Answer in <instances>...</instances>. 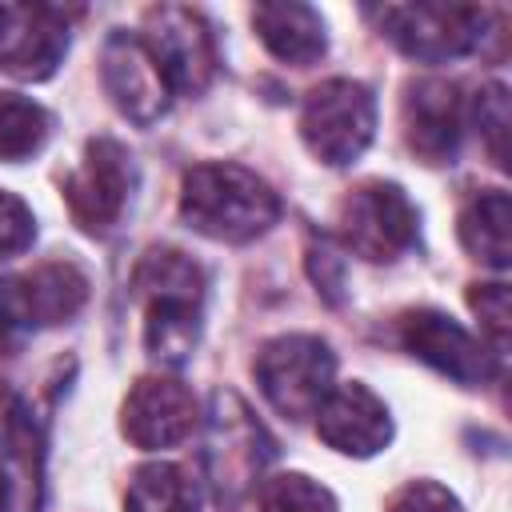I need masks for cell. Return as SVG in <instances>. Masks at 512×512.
Here are the masks:
<instances>
[{
  "mask_svg": "<svg viewBox=\"0 0 512 512\" xmlns=\"http://www.w3.org/2000/svg\"><path fill=\"white\" fill-rule=\"evenodd\" d=\"M180 216L200 236L244 244L276 224L280 196L240 164H196L184 172Z\"/></svg>",
  "mask_w": 512,
  "mask_h": 512,
  "instance_id": "cell-1",
  "label": "cell"
},
{
  "mask_svg": "<svg viewBox=\"0 0 512 512\" xmlns=\"http://www.w3.org/2000/svg\"><path fill=\"white\" fill-rule=\"evenodd\" d=\"M272 460V440L252 408L232 396L216 392L204 432V476L220 504H236L244 492L256 488L264 464Z\"/></svg>",
  "mask_w": 512,
  "mask_h": 512,
  "instance_id": "cell-2",
  "label": "cell"
},
{
  "mask_svg": "<svg viewBox=\"0 0 512 512\" xmlns=\"http://www.w3.org/2000/svg\"><path fill=\"white\" fill-rule=\"evenodd\" d=\"M332 376H336V356L320 336L288 332L268 340L256 356V384L284 420L316 416L320 400L332 392Z\"/></svg>",
  "mask_w": 512,
  "mask_h": 512,
  "instance_id": "cell-3",
  "label": "cell"
},
{
  "mask_svg": "<svg viewBox=\"0 0 512 512\" xmlns=\"http://www.w3.org/2000/svg\"><path fill=\"white\" fill-rule=\"evenodd\" d=\"M376 132V100L356 80H324L304 96L300 136L308 152L332 168L352 164Z\"/></svg>",
  "mask_w": 512,
  "mask_h": 512,
  "instance_id": "cell-4",
  "label": "cell"
},
{
  "mask_svg": "<svg viewBox=\"0 0 512 512\" xmlns=\"http://www.w3.org/2000/svg\"><path fill=\"white\" fill-rule=\"evenodd\" d=\"M376 16L404 56L428 64H444L480 48L488 20V12L476 4H388Z\"/></svg>",
  "mask_w": 512,
  "mask_h": 512,
  "instance_id": "cell-5",
  "label": "cell"
},
{
  "mask_svg": "<svg viewBox=\"0 0 512 512\" xmlns=\"http://www.w3.org/2000/svg\"><path fill=\"white\" fill-rule=\"evenodd\" d=\"M340 236L348 252H356L360 260H372V264L396 260L416 240V208L400 184L368 180L352 188V196L344 200Z\"/></svg>",
  "mask_w": 512,
  "mask_h": 512,
  "instance_id": "cell-6",
  "label": "cell"
},
{
  "mask_svg": "<svg viewBox=\"0 0 512 512\" xmlns=\"http://www.w3.org/2000/svg\"><path fill=\"white\" fill-rule=\"evenodd\" d=\"M140 40L152 52V60L164 72L172 92L196 96L208 88V80L216 72V40L196 8H184V4L152 8Z\"/></svg>",
  "mask_w": 512,
  "mask_h": 512,
  "instance_id": "cell-7",
  "label": "cell"
},
{
  "mask_svg": "<svg viewBox=\"0 0 512 512\" xmlns=\"http://www.w3.org/2000/svg\"><path fill=\"white\" fill-rule=\"evenodd\" d=\"M88 300V280L72 264H40L0 280V336L64 324Z\"/></svg>",
  "mask_w": 512,
  "mask_h": 512,
  "instance_id": "cell-8",
  "label": "cell"
},
{
  "mask_svg": "<svg viewBox=\"0 0 512 512\" xmlns=\"http://www.w3.org/2000/svg\"><path fill=\"white\" fill-rule=\"evenodd\" d=\"M132 188H136V164H132L128 148L112 136H100V140H88L80 168L64 184V196H68V212L80 228L104 232L120 220Z\"/></svg>",
  "mask_w": 512,
  "mask_h": 512,
  "instance_id": "cell-9",
  "label": "cell"
},
{
  "mask_svg": "<svg viewBox=\"0 0 512 512\" xmlns=\"http://www.w3.org/2000/svg\"><path fill=\"white\" fill-rule=\"evenodd\" d=\"M404 348L432 364L436 372L452 376L456 384H488L496 376V352H488L476 336H468L452 316L436 308H412L400 320Z\"/></svg>",
  "mask_w": 512,
  "mask_h": 512,
  "instance_id": "cell-10",
  "label": "cell"
},
{
  "mask_svg": "<svg viewBox=\"0 0 512 512\" xmlns=\"http://www.w3.org/2000/svg\"><path fill=\"white\" fill-rule=\"evenodd\" d=\"M100 76H104V88H108L112 104L136 124L160 120L172 104V88H168L164 72L156 68L152 52L144 48V40L136 32H112L104 40Z\"/></svg>",
  "mask_w": 512,
  "mask_h": 512,
  "instance_id": "cell-11",
  "label": "cell"
},
{
  "mask_svg": "<svg viewBox=\"0 0 512 512\" xmlns=\"http://www.w3.org/2000/svg\"><path fill=\"white\" fill-rule=\"evenodd\" d=\"M196 420H200L196 396L180 380H172V376H144V380L132 384L128 400H124L120 428H124V436L136 448L156 452V448L184 444L196 432Z\"/></svg>",
  "mask_w": 512,
  "mask_h": 512,
  "instance_id": "cell-12",
  "label": "cell"
},
{
  "mask_svg": "<svg viewBox=\"0 0 512 512\" xmlns=\"http://www.w3.org/2000/svg\"><path fill=\"white\" fill-rule=\"evenodd\" d=\"M68 52V20L52 4H8L0 68L16 80H48Z\"/></svg>",
  "mask_w": 512,
  "mask_h": 512,
  "instance_id": "cell-13",
  "label": "cell"
},
{
  "mask_svg": "<svg viewBox=\"0 0 512 512\" xmlns=\"http://www.w3.org/2000/svg\"><path fill=\"white\" fill-rule=\"evenodd\" d=\"M316 432L344 456H376L392 440V420L376 392H368L364 384H340L320 400Z\"/></svg>",
  "mask_w": 512,
  "mask_h": 512,
  "instance_id": "cell-14",
  "label": "cell"
},
{
  "mask_svg": "<svg viewBox=\"0 0 512 512\" xmlns=\"http://www.w3.org/2000/svg\"><path fill=\"white\" fill-rule=\"evenodd\" d=\"M460 128H464V112H460V96L448 80H420L408 88L404 132H408V148L424 164H448L456 156Z\"/></svg>",
  "mask_w": 512,
  "mask_h": 512,
  "instance_id": "cell-15",
  "label": "cell"
},
{
  "mask_svg": "<svg viewBox=\"0 0 512 512\" xmlns=\"http://www.w3.org/2000/svg\"><path fill=\"white\" fill-rule=\"evenodd\" d=\"M252 24L264 40V48L284 64H312L324 52V20L308 4H256Z\"/></svg>",
  "mask_w": 512,
  "mask_h": 512,
  "instance_id": "cell-16",
  "label": "cell"
},
{
  "mask_svg": "<svg viewBox=\"0 0 512 512\" xmlns=\"http://www.w3.org/2000/svg\"><path fill=\"white\" fill-rule=\"evenodd\" d=\"M512 204H508V192L504 188H484L476 192L464 208H460V244L492 264V268H508L512 260Z\"/></svg>",
  "mask_w": 512,
  "mask_h": 512,
  "instance_id": "cell-17",
  "label": "cell"
},
{
  "mask_svg": "<svg viewBox=\"0 0 512 512\" xmlns=\"http://www.w3.org/2000/svg\"><path fill=\"white\" fill-rule=\"evenodd\" d=\"M132 288L144 304H204V272L176 248H152L136 264Z\"/></svg>",
  "mask_w": 512,
  "mask_h": 512,
  "instance_id": "cell-18",
  "label": "cell"
},
{
  "mask_svg": "<svg viewBox=\"0 0 512 512\" xmlns=\"http://www.w3.org/2000/svg\"><path fill=\"white\" fill-rule=\"evenodd\" d=\"M128 512H200V488L180 464H144L128 484Z\"/></svg>",
  "mask_w": 512,
  "mask_h": 512,
  "instance_id": "cell-19",
  "label": "cell"
},
{
  "mask_svg": "<svg viewBox=\"0 0 512 512\" xmlns=\"http://www.w3.org/2000/svg\"><path fill=\"white\" fill-rule=\"evenodd\" d=\"M144 340L160 364H184L200 336V304H144Z\"/></svg>",
  "mask_w": 512,
  "mask_h": 512,
  "instance_id": "cell-20",
  "label": "cell"
},
{
  "mask_svg": "<svg viewBox=\"0 0 512 512\" xmlns=\"http://www.w3.org/2000/svg\"><path fill=\"white\" fill-rule=\"evenodd\" d=\"M52 132V116L16 92H0V160H28Z\"/></svg>",
  "mask_w": 512,
  "mask_h": 512,
  "instance_id": "cell-21",
  "label": "cell"
},
{
  "mask_svg": "<svg viewBox=\"0 0 512 512\" xmlns=\"http://www.w3.org/2000/svg\"><path fill=\"white\" fill-rule=\"evenodd\" d=\"M260 512H336V500L312 476L280 472L260 484Z\"/></svg>",
  "mask_w": 512,
  "mask_h": 512,
  "instance_id": "cell-22",
  "label": "cell"
},
{
  "mask_svg": "<svg viewBox=\"0 0 512 512\" xmlns=\"http://www.w3.org/2000/svg\"><path fill=\"white\" fill-rule=\"evenodd\" d=\"M476 124L488 140L496 168H504L508 164V88L504 84H488L476 92Z\"/></svg>",
  "mask_w": 512,
  "mask_h": 512,
  "instance_id": "cell-23",
  "label": "cell"
},
{
  "mask_svg": "<svg viewBox=\"0 0 512 512\" xmlns=\"http://www.w3.org/2000/svg\"><path fill=\"white\" fill-rule=\"evenodd\" d=\"M468 308L480 316V324L492 340V352L500 356L508 348V284H500V280L472 284L468 288Z\"/></svg>",
  "mask_w": 512,
  "mask_h": 512,
  "instance_id": "cell-24",
  "label": "cell"
},
{
  "mask_svg": "<svg viewBox=\"0 0 512 512\" xmlns=\"http://www.w3.org/2000/svg\"><path fill=\"white\" fill-rule=\"evenodd\" d=\"M32 236H36V224H32L28 204L0 188V260L20 256L32 244Z\"/></svg>",
  "mask_w": 512,
  "mask_h": 512,
  "instance_id": "cell-25",
  "label": "cell"
},
{
  "mask_svg": "<svg viewBox=\"0 0 512 512\" xmlns=\"http://www.w3.org/2000/svg\"><path fill=\"white\" fill-rule=\"evenodd\" d=\"M308 276L320 284V292L328 300H340V288H344V256L336 252L332 240H312V248H308Z\"/></svg>",
  "mask_w": 512,
  "mask_h": 512,
  "instance_id": "cell-26",
  "label": "cell"
},
{
  "mask_svg": "<svg viewBox=\"0 0 512 512\" xmlns=\"http://www.w3.org/2000/svg\"><path fill=\"white\" fill-rule=\"evenodd\" d=\"M388 512H460V500L440 488V484H428V480H416L408 488L396 492L392 508Z\"/></svg>",
  "mask_w": 512,
  "mask_h": 512,
  "instance_id": "cell-27",
  "label": "cell"
},
{
  "mask_svg": "<svg viewBox=\"0 0 512 512\" xmlns=\"http://www.w3.org/2000/svg\"><path fill=\"white\" fill-rule=\"evenodd\" d=\"M8 500H12V492H8V480L0 472V512H8Z\"/></svg>",
  "mask_w": 512,
  "mask_h": 512,
  "instance_id": "cell-28",
  "label": "cell"
},
{
  "mask_svg": "<svg viewBox=\"0 0 512 512\" xmlns=\"http://www.w3.org/2000/svg\"><path fill=\"white\" fill-rule=\"evenodd\" d=\"M4 16H8V4H0V28H4Z\"/></svg>",
  "mask_w": 512,
  "mask_h": 512,
  "instance_id": "cell-29",
  "label": "cell"
}]
</instances>
